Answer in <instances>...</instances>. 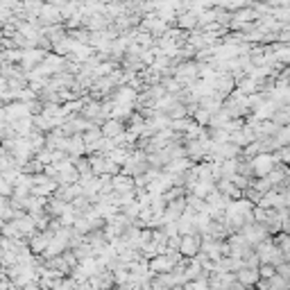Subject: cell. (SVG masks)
Returning a JSON list of instances; mask_svg holds the SVG:
<instances>
[{
  "mask_svg": "<svg viewBox=\"0 0 290 290\" xmlns=\"http://www.w3.org/2000/svg\"><path fill=\"white\" fill-rule=\"evenodd\" d=\"M111 184H113V193L118 195H125V193H134L136 191V182L134 177H129V175H116V177H111Z\"/></svg>",
  "mask_w": 290,
  "mask_h": 290,
  "instance_id": "5",
  "label": "cell"
},
{
  "mask_svg": "<svg viewBox=\"0 0 290 290\" xmlns=\"http://www.w3.org/2000/svg\"><path fill=\"white\" fill-rule=\"evenodd\" d=\"M258 270H249V268H242L236 272V281L242 286V288H252V286L258 284Z\"/></svg>",
  "mask_w": 290,
  "mask_h": 290,
  "instance_id": "7",
  "label": "cell"
},
{
  "mask_svg": "<svg viewBox=\"0 0 290 290\" xmlns=\"http://www.w3.org/2000/svg\"><path fill=\"white\" fill-rule=\"evenodd\" d=\"M242 238L247 241L249 247H254V245H261V242L268 241V229H265V225H258V222H249V225L242 227Z\"/></svg>",
  "mask_w": 290,
  "mask_h": 290,
  "instance_id": "1",
  "label": "cell"
},
{
  "mask_svg": "<svg viewBox=\"0 0 290 290\" xmlns=\"http://www.w3.org/2000/svg\"><path fill=\"white\" fill-rule=\"evenodd\" d=\"M100 129H102V136L104 139H109V141H116L120 134H125L123 123H120V120H113V118L104 120V125Z\"/></svg>",
  "mask_w": 290,
  "mask_h": 290,
  "instance_id": "8",
  "label": "cell"
},
{
  "mask_svg": "<svg viewBox=\"0 0 290 290\" xmlns=\"http://www.w3.org/2000/svg\"><path fill=\"white\" fill-rule=\"evenodd\" d=\"M258 274H261L263 279H272L274 274H277V268H274V265H261V268H258Z\"/></svg>",
  "mask_w": 290,
  "mask_h": 290,
  "instance_id": "14",
  "label": "cell"
},
{
  "mask_svg": "<svg viewBox=\"0 0 290 290\" xmlns=\"http://www.w3.org/2000/svg\"><path fill=\"white\" fill-rule=\"evenodd\" d=\"M274 163H277V156L268 154V152H261V154L254 156L252 161V172L258 177H268L270 172L274 170Z\"/></svg>",
  "mask_w": 290,
  "mask_h": 290,
  "instance_id": "2",
  "label": "cell"
},
{
  "mask_svg": "<svg viewBox=\"0 0 290 290\" xmlns=\"http://www.w3.org/2000/svg\"><path fill=\"white\" fill-rule=\"evenodd\" d=\"M46 209H48L52 215H64V211L68 209V204H66V202H61V199L50 197V202H48V206H46Z\"/></svg>",
  "mask_w": 290,
  "mask_h": 290,
  "instance_id": "11",
  "label": "cell"
},
{
  "mask_svg": "<svg viewBox=\"0 0 290 290\" xmlns=\"http://www.w3.org/2000/svg\"><path fill=\"white\" fill-rule=\"evenodd\" d=\"M50 241H52V231L34 234V236H30V241H27V247H30V252L32 254H43L46 249H48Z\"/></svg>",
  "mask_w": 290,
  "mask_h": 290,
  "instance_id": "4",
  "label": "cell"
},
{
  "mask_svg": "<svg viewBox=\"0 0 290 290\" xmlns=\"http://www.w3.org/2000/svg\"><path fill=\"white\" fill-rule=\"evenodd\" d=\"M177 23H179V30H193V27H197V14H182V16H177Z\"/></svg>",
  "mask_w": 290,
  "mask_h": 290,
  "instance_id": "10",
  "label": "cell"
},
{
  "mask_svg": "<svg viewBox=\"0 0 290 290\" xmlns=\"http://www.w3.org/2000/svg\"><path fill=\"white\" fill-rule=\"evenodd\" d=\"M202 252V238L197 234H191V236H182V245H179V254L188 258H195Z\"/></svg>",
  "mask_w": 290,
  "mask_h": 290,
  "instance_id": "3",
  "label": "cell"
},
{
  "mask_svg": "<svg viewBox=\"0 0 290 290\" xmlns=\"http://www.w3.org/2000/svg\"><path fill=\"white\" fill-rule=\"evenodd\" d=\"M39 18H43V23H57V21H61V14H59V9H54V7L46 5Z\"/></svg>",
  "mask_w": 290,
  "mask_h": 290,
  "instance_id": "9",
  "label": "cell"
},
{
  "mask_svg": "<svg viewBox=\"0 0 290 290\" xmlns=\"http://www.w3.org/2000/svg\"><path fill=\"white\" fill-rule=\"evenodd\" d=\"M195 125H199V127L211 125V113L204 111V109H197V111H195Z\"/></svg>",
  "mask_w": 290,
  "mask_h": 290,
  "instance_id": "13",
  "label": "cell"
},
{
  "mask_svg": "<svg viewBox=\"0 0 290 290\" xmlns=\"http://www.w3.org/2000/svg\"><path fill=\"white\" fill-rule=\"evenodd\" d=\"M136 89H132V86H123V89H118L116 91V96H113V104H123V107H132L136 100Z\"/></svg>",
  "mask_w": 290,
  "mask_h": 290,
  "instance_id": "6",
  "label": "cell"
},
{
  "mask_svg": "<svg viewBox=\"0 0 290 290\" xmlns=\"http://www.w3.org/2000/svg\"><path fill=\"white\" fill-rule=\"evenodd\" d=\"M277 274H279V277H284L286 281H290V263L279 265V268H277Z\"/></svg>",
  "mask_w": 290,
  "mask_h": 290,
  "instance_id": "15",
  "label": "cell"
},
{
  "mask_svg": "<svg viewBox=\"0 0 290 290\" xmlns=\"http://www.w3.org/2000/svg\"><path fill=\"white\" fill-rule=\"evenodd\" d=\"M274 141H277V147L288 145L290 143V125H288V127H281L279 132H277V136H274Z\"/></svg>",
  "mask_w": 290,
  "mask_h": 290,
  "instance_id": "12",
  "label": "cell"
}]
</instances>
